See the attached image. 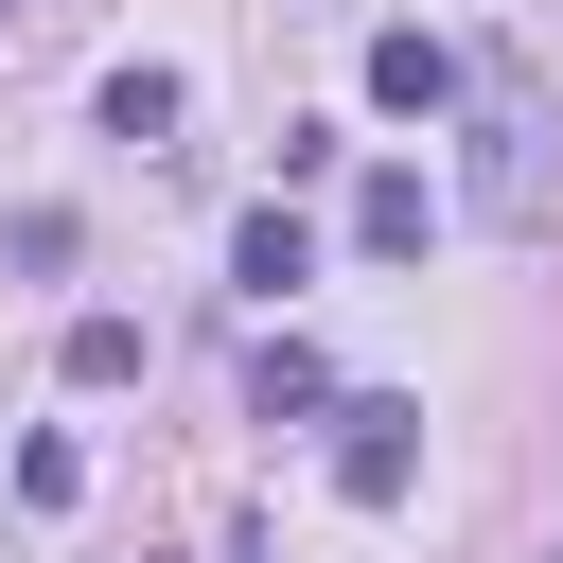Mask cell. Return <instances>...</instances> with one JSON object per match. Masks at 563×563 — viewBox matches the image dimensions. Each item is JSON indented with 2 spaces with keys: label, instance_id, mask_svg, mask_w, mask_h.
I'll return each instance as SVG.
<instances>
[{
  "label": "cell",
  "instance_id": "cell-5",
  "mask_svg": "<svg viewBox=\"0 0 563 563\" xmlns=\"http://www.w3.org/2000/svg\"><path fill=\"white\" fill-rule=\"evenodd\" d=\"M229 282H246V299H299V282H317V229H299L282 194H264V211L229 229Z\"/></svg>",
  "mask_w": 563,
  "mask_h": 563
},
{
  "label": "cell",
  "instance_id": "cell-10",
  "mask_svg": "<svg viewBox=\"0 0 563 563\" xmlns=\"http://www.w3.org/2000/svg\"><path fill=\"white\" fill-rule=\"evenodd\" d=\"M229 563H282V528H229Z\"/></svg>",
  "mask_w": 563,
  "mask_h": 563
},
{
  "label": "cell",
  "instance_id": "cell-6",
  "mask_svg": "<svg viewBox=\"0 0 563 563\" xmlns=\"http://www.w3.org/2000/svg\"><path fill=\"white\" fill-rule=\"evenodd\" d=\"M246 422H334V369H317L299 334H264V369H246Z\"/></svg>",
  "mask_w": 563,
  "mask_h": 563
},
{
  "label": "cell",
  "instance_id": "cell-8",
  "mask_svg": "<svg viewBox=\"0 0 563 563\" xmlns=\"http://www.w3.org/2000/svg\"><path fill=\"white\" fill-rule=\"evenodd\" d=\"M70 387H141V317H70Z\"/></svg>",
  "mask_w": 563,
  "mask_h": 563
},
{
  "label": "cell",
  "instance_id": "cell-7",
  "mask_svg": "<svg viewBox=\"0 0 563 563\" xmlns=\"http://www.w3.org/2000/svg\"><path fill=\"white\" fill-rule=\"evenodd\" d=\"M176 106H194V88H176V70H141V53H123V70H106V141H176Z\"/></svg>",
  "mask_w": 563,
  "mask_h": 563
},
{
  "label": "cell",
  "instance_id": "cell-11",
  "mask_svg": "<svg viewBox=\"0 0 563 563\" xmlns=\"http://www.w3.org/2000/svg\"><path fill=\"white\" fill-rule=\"evenodd\" d=\"M18 18H35V0H0V35H18Z\"/></svg>",
  "mask_w": 563,
  "mask_h": 563
},
{
  "label": "cell",
  "instance_id": "cell-9",
  "mask_svg": "<svg viewBox=\"0 0 563 563\" xmlns=\"http://www.w3.org/2000/svg\"><path fill=\"white\" fill-rule=\"evenodd\" d=\"M88 493V440H18V510H70Z\"/></svg>",
  "mask_w": 563,
  "mask_h": 563
},
{
  "label": "cell",
  "instance_id": "cell-4",
  "mask_svg": "<svg viewBox=\"0 0 563 563\" xmlns=\"http://www.w3.org/2000/svg\"><path fill=\"white\" fill-rule=\"evenodd\" d=\"M352 246H369V264H422V246H440V194H422V176L387 158V176L352 194Z\"/></svg>",
  "mask_w": 563,
  "mask_h": 563
},
{
  "label": "cell",
  "instance_id": "cell-2",
  "mask_svg": "<svg viewBox=\"0 0 563 563\" xmlns=\"http://www.w3.org/2000/svg\"><path fill=\"white\" fill-rule=\"evenodd\" d=\"M405 475H422V405H405V387H352V405H334V493L387 510Z\"/></svg>",
  "mask_w": 563,
  "mask_h": 563
},
{
  "label": "cell",
  "instance_id": "cell-3",
  "mask_svg": "<svg viewBox=\"0 0 563 563\" xmlns=\"http://www.w3.org/2000/svg\"><path fill=\"white\" fill-rule=\"evenodd\" d=\"M457 88H475V70H457V53L422 35V18H387V35H369V106H387V123H440Z\"/></svg>",
  "mask_w": 563,
  "mask_h": 563
},
{
  "label": "cell",
  "instance_id": "cell-1",
  "mask_svg": "<svg viewBox=\"0 0 563 563\" xmlns=\"http://www.w3.org/2000/svg\"><path fill=\"white\" fill-rule=\"evenodd\" d=\"M457 106H475L457 211H475V229H510V246H545V229H563V106H545V88L510 70V53H493V70L457 88Z\"/></svg>",
  "mask_w": 563,
  "mask_h": 563
}]
</instances>
